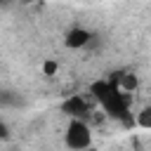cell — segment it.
I'll list each match as a JSON object with an SVG mask.
<instances>
[{
	"label": "cell",
	"mask_w": 151,
	"mask_h": 151,
	"mask_svg": "<svg viewBox=\"0 0 151 151\" xmlns=\"http://www.w3.org/2000/svg\"><path fill=\"white\" fill-rule=\"evenodd\" d=\"M2 134H5V127H2V125H0V137H2Z\"/></svg>",
	"instance_id": "8"
},
{
	"label": "cell",
	"mask_w": 151,
	"mask_h": 151,
	"mask_svg": "<svg viewBox=\"0 0 151 151\" xmlns=\"http://www.w3.org/2000/svg\"><path fill=\"white\" fill-rule=\"evenodd\" d=\"M90 40H92V33H90L87 28H83V26H73V28L64 35V45H66L68 50H80V47H85Z\"/></svg>",
	"instance_id": "3"
},
{
	"label": "cell",
	"mask_w": 151,
	"mask_h": 151,
	"mask_svg": "<svg viewBox=\"0 0 151 151\" xmlns=\"http://www.w3.org/2000/svg\"><path fill=\"white\" fill-rule=\"evenodd\" d=\"M87 101L80 97V94H73V97H68L64 104H61V111L64 113H68L71 118H83L85 113H87Z\"/></svg>",
	"instance_id": "4"
},
{
	"label": "cell",
	"mask_w": 151,
	"mask_h": 151,
	"mask_svg": "<svg viewBox=\"0 0 151 151\" xmlns=\"http://www.w3.org/2000/svg\"><path fill=\"white\" fill-rule=\"evenodd\" d=\"M92 97L101 104V109L113 118H125L130 111V92H123L111 78L92 83Z\"/></svg>",
	"instance_id": "1"
},
{
	"label": "cell",
	"mask_w": 151,
	"mask_h": 151,
	"mask_svg": "<svg viewBox=\"0 0 151 151\" xmlns=\"http://www.w3.org/2000/svg\"><path fill=\"white\" fill-rule=\"evenodd\" d=\"M57 71H59V64H57L54 59H45V61H42V73H45L47 78L57 76Z\"/></svg>",
	"instance_id": "7"
},
{
	"label": "cell",
	"mask_w": 151,
	"mask_h": 151,
	"mask_svg": "<svg viewBox=\"0 0 151 151\" xmlns=\"http://www.w3.org/2000/svg\"><path fill=\"white\" fill-rule=\"evenodd\" d=\"M64 139H66L68 149H87L92 144V127L83 118H71L66 125Z\"/></svg>",
	"instance_id": "2"
},
{
	"label": "cell",
	"mask_w": 151,
	"mask_h": 151,
	"mask_svg": "<svg viewBox=\"0 0 151 151\" xmlns=\"http://www.w3.org/2000/svg\"><path fill=\"white\" fill-rule=\"evenodd\" d=\"M123 92H134L137 87H139V76L134 73V71H120V73H116V78H111Z\"/></svg>",
	"instance_id": "5"
},
{
	"label": "cell",
	"mask_w": 151,
	"mask_h": 151,
	"mask_svg": "<svg viewBox=\"0 0 151 151\" xmlns=\"http://www.w3.org/2000/svg\"><path fill=\"white\" fill-rule=\"evenodd\" d=\"M137 125L144 127V130H151V104L144 106V109L137 113Z\"/></svg>",
	"instance_id": "6"
}]
</instances>
